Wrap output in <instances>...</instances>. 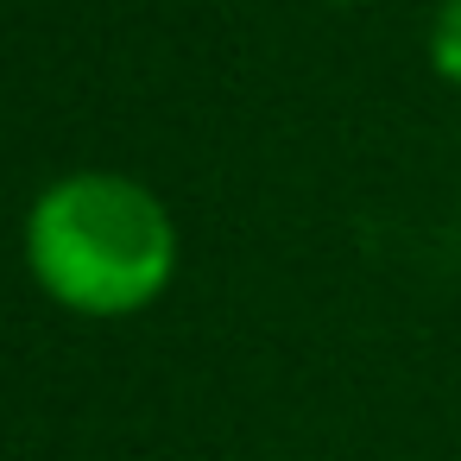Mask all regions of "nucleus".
Returning <instances> with one entry per match:
<instances>
[{"instance_id": "f03ea898", "label": "nucleus", "mask_w": 461, "mask_h": 461, "mask_svg": "<svg viewBox=\"0 0 461 461\" xmlns=\"http://www.w3.org/2000/svg\"><path fill=\"white\" fill-rule=\"evenodd\" d=\"M429 70L461 89V0H442L436 7V26H429Z\"/></svg>"}, {"instance_id": "7ed1b4c3", "label": "nucleus", "mask_w": 461, "mask_h": 461, "mask_svg": "<svg viewBox=\"0 0 461 461\" xmlns=\"http://www.w3.org/2000/svg\"><path fill=\"white\" fill-rule=\"evenodd\" d=\"M335 7H354V0H335Z\"/></svg>"}, {"instance_id": "f257e3e1", "label": "nucleus", "mask_w": 461, "mask_h": 461, "mask_svg": "<svg viewBox=\"0 0 461 461\" xmlns=\"http://www.w3.org/2000/svg\"><path fill=\"white\" fill-rule=\"evenodd\" d=\"M26 272L70 316H140L177 272V221L127 171H64L26 209Z\"/></svg>"}]
</instances>
